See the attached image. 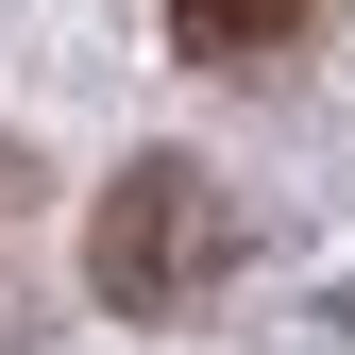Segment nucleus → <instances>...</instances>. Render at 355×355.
<instances>
[{
	"instance_id": "f03ea898",
	"label": "nucleus",
	"mask_w": 355,
	"mask_h": 355,
	"mask_svg": "<svg viewBox=\"0 0 355 355\" xmlns=\"http://www.w3.org/2000/svg\"><path fill=\"white\" fill-rule=\"evenodd\" d=\"M322 34V0H169V51L187 68H288Z\"/></svg>"
},
{
	"instance_id": "f257e3e1",
	"label": "nucleus",
	"mask_w": 355,
	"mask_h": 355,
	"mask_svg": "<svg viewBox=\"0 0 355 355\" xmlns=\"http://www.w3.org/2000/svg\"><path fill=\"white\" fill-rule=\"evenodd\" d=\"M220 271H237V203L203 187V153H136L85 203V288H102L119 322H187Z\"/></svg>"
},
{
	"instance_id": "7ed1b4c3",
	"label": "nucleus",
	"mask_w": 355,
	"mask_h": 355,
	"mask_svg": "<svg viewBox=\"0 0 355 355\" xmlns=\"http://www.w3.org/2000/svg\"><path fill=\"white\" fill-rule=\"evenodd\" d=\"M34 304H51V169L0 136V338H17Z\"/></svg>"
}]
</instances>
